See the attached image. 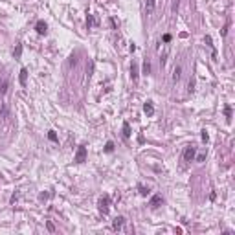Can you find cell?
Wrapping results in <instances>:
<instances>
[{
  "instance_id": "6da1fadb",
  "label": "cell",
  "mask_w": 235,
  "mask_h": 235,
  "mask_svg": "<svg viewBox=\"0 0 235 235\" xmlns=\"http://www.w3.org/2000/svg\"><path fill=\"white\" fill-rule=\"evenodd\" d=\"M195 153H197V147L195 145H187L186 151H184V160L186 162H191V160L195 158Z\"/></svg>"
},
{
  "instance_id": "7a4b0ae2",
  "label": "cell",
  "mask_w": 235,
  "mask_h": 235,
  "mask_svg": "<svg viewBox=\"0 0 235 235\" xmlns=\"http://www.w3.org/2000/svg\"><path fill=\"white\" fill-rule=\"evenodd\" d=\"M109 208H110V198L109 197H103L99 200V211L103 213V215H106V213H109Z\"/></svg>"
},
{
  "instance_id": "3957f363",
  "label": "cell",
  "mask_w": 235,
  "mask_h": 235,
  "mask_svg": "<svg viewBox=\"0 0 235 235\" xmlns=\"http://www.w3.org/2000/svg\"><path fill=\"white\" fill-rule=\"evenodd\" d=\"M84 160H87V147L81 145V147L77 149V153H76V162H77V164H83Z\"/></svg>"
},
{
  "instance_id": "277c9868",
  "label": "cell",
  "mask_w": 235,
  "mask_h": 235,
  "mask_svg": "<svg viewBox=\"0 0 235 235\" xmlns=\"http://www.w3.org/2000/svg\"><path fill=\"white\" fill-rule=\"evenodd\" d=\"M123 224H125V217H116L114 219V222H112V228L116 230V231H120V230H123Z\"/></svg>"
},
{
  "instance_id": "5b68a950",
  "label": "cell",
  "mask_w": 235,
  "mask_h": 235,
  "mask_svg": "<svg viewBox=\"0 0 235 235\" xmlns=\"http://www.w3.org/2000/svg\"><path fill=\"white\" fill-rule=\"evenodd\" d=\"M154 7H156V0H147V4H145V15L151 17L153 11H154Z\"/></svg>"
},
{
  "instance_id": "8992f818",
  "label": "cell",
  "mask_w": 235,
  "mask_h": 235,
  "mask_svg": "<svg viewBox=\"0 0 235 235\" xmlns=\"http://www.w3.org/2000/svg\"><path fill=\"white\" fill-rule=\"evenodd\" d=\"M143 110H145L147 116H153V114H154V106H153V103H151V101H147V103L143 105Z\"/></svg>"
},
{
  "instance_id": "52a82bcc",
  "label": "cell",
  "mask_w": 235,
  "mask_h": 235,
  "mask_svg": "<svg viewBox=\"0 0 235 235\" xmlns=\"http://www.w3.org/2000/svg\"><path fill=\"white\" fill-rule=\"evenodd\" d=\"M7 116H9V109H7V103H2V105H0V117H4V120H6Z\"/></svg>"
},
{
  "instance_id": "ba28073f",
  "label": "cell",
  "mask_w": 235,
  "mask_h": 235,
  "mask_svg": "<svg viewBox=\"0 0 235 235\" xmlns=\"http://www.w3.org/2000/svg\"><path fill=\"white\" fill-rule=\"evenodd\" d=\"M180 77H182V66H176L173 70V81L176 83V81H180Z\"/></svg>"
},
{
  "instance_id": "9c48e42d",
  "label": "cell",
  "mask_w": 235,
  "mask_h": 235,
  "mask_svg": "<svg viewBox=\"0 0 235 235\" xmlns=\"http://www.w3.org/2000/svg\"><path fill=\"white\" fill-rule=\"evenodd\" d=\"M131 77L134 81H138V65L136 62H132V66H131Z\"/></svg>"
},
{
  "instance_id": "30bf717a",
  "label": "cell",
  "mask_w": 235,
  "mask_h": 235,
  "mask_svg": "<svg viewBox=\"0 0 235 235\" xmlns=\"http://www.w3.org/2000/svg\"><path fill=\"white\" fill-rule=\"evenodd\" d=\"M37 33H40V35L46 33V24L42 22V20H40V22H37Z\"/></svg>"
},
{
  "instance_id": "8fae6325",
  "label": "cell",
  "mask_w": 235,
  "mask_h": 235,
  "mask_svg": "<svg viewBox=\"0 0 235 235\" xmlns=\"http://www.w3.org/2000/svg\"><path fill=\"white\" fill-rule=\"evenodd\" d=\"M158 204H162V197H160V195H154V197L151 198V206H153V208H156Z\"/></svg>"
},
{
  "instance_id": "7c38bea8",
  "label": "cell",
  "mask_w": 235,
  "mask_h": 235,
  "mask_svg": "<svg viewBox=\"0 0 235 235\" xmlns=\"http://www.w3.org/2000/svg\"><path fill=\"white\" fill-rule=\"evenodd\" d=\"M26 77H28V70L22 68V70H20V84H22V87L26 84Z\"/></svg>"
},
{
  "instance_id": "4fadbf2b",
  "label": "cell",
  "mask_w": 235,
  "mask_h": 235,
  "mask_svg": "<svg viewBox=\"0 0 235 235\" xmlns=\"http://www.w3.org/2000/svg\"><path fill=\"white\" fill-rule=\"evenodd\" d=\"M6 90H7V81L0 79V94H6Z\"/></svg>"
},
{
  "instance_id": "5bb4252c",
  "label": "cell",
  "mask_w": 235,
  "mask_h": 235,
  "mask_svg": "<svg viewBox=\"0 0 235 235\" xmlns=\"http://www.w3.org/2000/svg\"><path fill=\"white\" fill-rule=\"evenodd\" d=\"M123 136L125 138L131 136V127H129V123H123Z\"/></svg>"
},
{
  "instance_id": "9a60e30c",
  "label": "cell",
  "mask_w": 235,
  "mask_h": 235,
  "mask_svg": "<svg viewBox=\"0 0 235 235\" xmlns=\"http://www.w3.org/2000/svg\"><path fill=\"white\" fill-rule=\"evenodd\" d=\"M143 72H145V73L151 72V65H149V61H145V62H143Z\"/></svg>"
},
{
  "instance_id": "2e32d148",
  "label": "cell",
  "mask_w": 235,
  "mask_h": 235,
  "mask_svg": "<svg viewBox=\"0 0 235 235\" xmlns=\"http://www.w3.org/2000/svg\"><path fill=\"white\" fill-rule=\"evenodd\" d=\"M48 138H50V140H51V142H57V134H55V132H53V131H50V134H48Z\"/></svg>"
},
{
  "instance_id": "e0dca14e",
  "label": "cell",
  "mask_w": 235,
  "mask_h": 235,
  "mask_svg": "<svg viewBox=\"0 0 235 235\" xmlns=\"http://www.w3.org/2000/svg\"><path fill=\"white\" fill-rule=\"evenodd\" d=\"M112 149H114V143L109 142V143H106V147H105V151H106V153H112Z\"/></svg>"
},
{
  "instance_id": "ac0fdd59",
  "label": "cell",
  "mask_w": 235,
  "mask_h": 235,
  "mask_svg": "<svg viewBox=\"0 0 235 235\" xmlns=\"http://www.w3.org/2000/svg\"><path fill=\"white\" fill-rule=\"evenodd\" d=\"M20 53H22V44H18L17 50H15V57H20Z\"/></svg>"
},
{
  "instance_id": "d6986e66",
  "label": "cell",
  "mask_w": 235,
  "mask_h": 235,
  "mask_svg": "<svg viewBox=\"0 0 235 235\" xmlns=\"http://www.w3.org/2000/svg\"><path fill=\"white\" fill-rule=\"evenodd\" d=\"M87 26H88V28H92V26H94V18H92V15H90V17H88V20H87Z\"/></svg>"
},
{
  "instance_id": "ffe728a7",
  "label": "cell",
  "mask_w": 235,
  "mask_h": 235,
  "mask_svg": "<svg viewBox=\"0 0 235 235\" xmlns=\"http://www.w3.org/2000/svg\"><path fill=\"white\" fill-rule=\"evenodd\" d=\"M224 112H226V116H228V117L231 116V109H230V106H226V109H224Z\"/></svg>"
},
{
  "instance_id": "44dd1931",
  "label": "cell",
  "mask_w": 235,
  "mask_h": 235,
  "mask_svg": "<svg viewBox=\"0 0 235 235\" xmlns=\"http://www.w3.org/2000/svg\"><path fill=\"white\" fill-rule=\"evenodd\" d=\"M173 9H175V11L178 9V0H175V2H173Z\"/></svg>"
},
{
  "instance_id": "7402d4cb",
  "label": "cell",
  "mask_w": 235,
  "mask_h": 235,
  "mask_svg": "<svg viewBox=\"0 0 235 235\" xmlns=\"http://www.w3.org/2000/svg\"><path fill=\"white\" fill-rule=\"evenodd\" d=\"M171 40V35H164V42H169Z\"/></svg>"
}]
</instances>
